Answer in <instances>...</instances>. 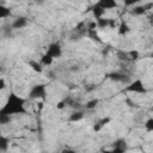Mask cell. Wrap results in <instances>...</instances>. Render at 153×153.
<instances>
[{"label": "cell", "mask_w": 153, "mask_h": 153, "mask_svg": "<svg viewBox=\"0 0 153 153\" xmlns=\"http://www.w3.org/2000/svg\"><path fill=\"white\" fill-rule=\"evenodd\" d=\"M23 114H26L25 99L11 92L7 97L5 105L0 110V115L12 116V115H23Z\"/></svg>", "instance_id": "obj_1"}, {"label": "cell", "mask_w": 153, "mask_h": 153, "mask_svg": "<svg viewBox=\"0 0 153 153\" xmlns=\"http://www.w3.org/2000/svg\"><path fill=\"white\" fill-rule=\"evenodd\" d=\"M47 94V88L44 84H36L29 91L30 99H44Z\"/></svg>", "instance_id": "obj_2"}, {"label": "cell", "mask_w": 153, "mask_h": 153, "mask_svg": "<svg viewBox=\"0 0 153 153\" xmlns=\"http://www.w3.org/2000/svg\"><path fill=\"white\" fill-rule=\"evenodd\" d=\"M124 90L127 92H133V93H146L147 92V90L145 87V84L140 79H136V80L129 82L128 86Z\"/></svg>", "instance_id": "obj_3"}, {"label": "cell", "mask_w": 153, "mask_h": 153, "mask_svg": "<svg viewBox=\"0 0 153 153\" xmlns=\"http://www.w3.org/2000/svg\"><path fill=\"white\" fill-rule=\"evenodd\" d=\"M45 54H48L49 56H51L53 59H57V57H61L62 55V48H61V44L57 43V42H53L48 45L47 48V51Z\"/></svg>", "instance_id": "obj_4"}, {"label": "cell", "mask_w": 153, "mask_h": 153, "mask_svg": "<svg viewBox=\"0 0 153 153\" xmlns=\"http://www.w3.org/2000/svg\"><path fill=\"white\" fill-rule=\"evenodd\" d=\"M152 8H153V2H147V4H143V5L134 6L131 8L130 13L134 14V16H142V14H145L147 11H149Z\"/></svg>", "instance_id": "obj_5"}, {"label": "cell", "mask_w": 153, "mask_h": 153, "mask_svg": "<svg viewBox=\"0 0 153 153\" xmlns=\"http://www.w3.org/2000/svg\"><path fill=\"white\" fill-rule=\"evenodd\" d=\"M108 78L115 82H128L129 81V76L120 72H112L108 75Z\"/></svg>", "instance_id": "obj_6"}, {"label": "cell", "mask_w": 153, "mask_h": 153, "mask_svg": "<svg viewBox=\"0 0 153 153\" xmlns=\"http://www.w3.org/2000/svg\"><path fill=\"white\" fill-rule=\"evenodd\" d=\"M27 24H29L27 18H25V17H17V18L12 22L11 27L14 29V30H18V29H23V27H25Z\"/></svg>", "instance_id": "obj_7"}, {"label": "cell", "mask_w": 153, "mask_h": 153, "mask_svg": "<svg viewBox=\"0 0 153 153\" xmlns=\"http://www.w3.org/2000/svg\"><path fill=\"white\" fill-rule=\"evenodd\" d=\"M103 10H111V8H115L117 7V2L115 0H100L97 2Z\"/></svg>", "instance_id": "obj_8"}, {"label": "cell", "mask_w": 153, "mask_h": 153, "mask_svg": "<svg viewBox=\"0 0 153 153\" xmlns=\"http://www.w3.org/2000/svg\"><path fill=\"white\" fill-rule=\"evenodd\" d=\"M84 118V111L81 110H76V111H73L71 114V116L68 117V121L69 122H79L80 120Z\"/></svg>", "instance_id": "obj_9"}, {"label": "cell", "mask_w": 153, "mask_h": 153, "mask_svg": "<svg viewBox=\"0 0 153 153\" xmlns=\"http://www.w3.org/2000/svg\"><path fill=\"white\" fill-rule=\"evenodd\" d=\"M27 63H29V66L31 67V69L33 72H36V73H42L43 72V66H42L41 62L35 61V60H30Z\"/></svg>", "instance_id": "obj_10"}, {"label": "cell", "mask_w": 153, "mask_h": 153, "mask_svg": "<svg viewBox=\"0 0 153 153\" xmlns=\"http://www.w3.org/2000/svg\"><path fill=\"white\" fill-rule=\"evenodd\" d=\"M92 13L93 16L96 17V19H99V18H103L104 13H105V10H103L98 4H96L93 7H92Z\"/></svg>", "instance_id": "obj_11"}, {"label": "cell", "mask_w": 153, "mask_h": 153, "mask_svg": "<svg viewBox=\"0 0 153 153\" xmlns=\"http://www.w3.org/2000/svg\"><path fill=\"white\" fill-rule=\"evenodd\" d=\"M109 122H110V117H104V118L99 120V121L93 126V130H94V131H99V130H100L104 126H106Z\"/></svg>", "instance_id": "obj_12"}, {"label": "cell", "mask_w": 153, "mask_h": 153, "mask_svg": "<svg viewBox=\"0 0 153 153\" xmlns=\"http://www.w3.org/2000/svg\"><path fill=\"white\" fill-rule=\"evenodd\" d=\"M124 60H128V61H136L139 59V51L137 50H130L128 53L124 54Z\"/></svg>", "instance_id": "obj_13"}, {"label": "cell", "mask_w": 153, "mask_h": 153, "mask_svg": "<svg viewBox=\"0 0 153 153\" xmlns=\"http://www.w3.org/2000/svg\"><path fill=\"white\" fill-rule=\"evenodd\" d=\"M114 148H118V149H122V151H127L128 148V145H127V141L124 139H118L114 142Z\"/></svg>", "instance_id": "obj_14"}, {"label": "cell", "mask_w": 153, "mask_h": 153, "mask_svg": "<svg viewBox=\"0 0 153 153\" xmlns=\"http://www.w3.org/2000/svg\"><path fill=\"white\" fill-rule=\"evenodd\" d=\"M129 31H130L129 25H128L126 22H121V24L118 25V33L123 36V35H127Z\"/></svg>", "instance_id": "obj_15"}, {"label": "cell", "mask_w": 153, "mask_h": 153, "mask_svg": "<svg viewBox=\"0 0 153 153\" xmlns=\"http://www.w3.org/2000/svg\"><path fill=\"white\" fill-rule=\"evenodd\" d=\"M53 61H54V59H53L51 56H49L48 54H43L42 57H41V63H42V66H50V65L53 63Z\"/></svg>", "instance_id": "obj_16"}, {"label": "cell", "mask_w": 153, "mask_h": 153, "mask_svg": "<svg viewBox=\"0 0 153 153\" xmlns=\"http://www.w3.org/2000/svg\"><path fill=\"white\" fill-rule=\"evenodd\" d=\"M97 23V26L100 27V29H105V27H109V18H99L96 20Z\"/></svg>", "instance_id": "obj_17"}, {"label": "cell", "mask_w": 153, "mask_h": 153, "mask_svg": "<svg viewBox=\"0 0 153 153\" xmlns=\"http://www.w3.org/2000/svg\"><path fill=\"white\" fill-rule=\"evenodd\" d=\"M8 146H10V140L5 136H0V149L2 152H5Z\"/></svg>", "instance_id": "obj_18"}, {"label": "cell", "mask_w": 153, "mask_h": 153, "mask_svg": "<svg viewBox=\"0 0 153 153\" xmlns=\"http://www.w3.org/2000/svg\"><path fill=\"white\" fill-rule=\"evenodd\" d=\"M98 103H99V99H97V98L91 99V100H88V102L85 104V108H86L87 110H92V109H94V108L98 105Z\"/></svg>", "instance_id": "obj_19"}, {"label": "cell", "mask_w": 153, "mask_h": 153, "mask_svg": "<svg viewBox=\"0 0 153 153\" xmlns=\"http://www.w3.org/2000/svg\"><path fill=\"white\" fill-rule=\"evenodd\" d=\"M11 16V10L5 7V6H0V18H7Z\"/></svg>", "instance_id": "obj_20"}, {"label": "cell", "mask_w": 153, "mask_h": 153, "mask_svg": "<svg viewBox=\"0 0 153 153\" xmlns=\"http://www.w3.org/2000/svg\"><path fill=\"white\" fill-rule=\"evenodd\" d=\"M87 36H88L92 41H96V42L102 43V39L99 38V36H98V33L96 32V30H90V31H87Z\"/></svg>", "instance_id": "obj_21"}, {"label": "cell", "mask_w": 153, "mask_h": 153, "mask_svg": "<svg viewBox=\"0 0 153 153\" xmlns=\"http://www.w3.org/2000/svg\"><path fill=\"white\" fill-rule=\"evenodd\" d=\"M145 129L147 131H153V117L148 118L146 122H145Z\"/></svg>", "instance_id": "obj_22"}, {"label": "cell", "mask_w": 153, "mask_h": 153, "mask_svg": "<svg viewBox=\"0 0 153 153\" xmlns=\"http://www.w3.org/2000/svg\"><path fill=\"white\" fill-rule=\"evenodd\" d=\"M10 121H11V116H7V115H0V123H1V124L10 123Z\"/></svg>", "instance_id": "obj_23"}, {"label": "cell", "mask_w": 153, "mask_h": 153, "mask_svg": "<svg viewBox=\"0 0 153 153\" xmlns=\"http://www.w3.org/2000/svg\"><path fill=\"white\" fill-rule=\"evenodd\" d=\"M102 153H126V152L122 151V149H118V148H112V149H110V151H108V149H103Z\"/></svg>", "instance_id": "obj_24"}, {"label": "cell", "mask_w": 153, "mask_h": 153, "mask_svg": "<svg viewBox=\"0 0 153 153\" xmlns=\"http://www.w3.org/2000/svg\"><path fill=\"white\" fill-rule=\"evenodd\" d=\"M66 106H67V104H66L65 99H63V100H60V102L56 104V109H57V110H62V109H65Z\"/></svg>", "instance_id": "obj_25"}, {"label": "cell", "mask_w": 153, "mask_h": 153, "mask_svg": "<svg viewBox=\"0 0 153 153\" xmlns=\"http://www.w3.org/2000/svg\"><path fill=\"white\" fill-rule=\"evenodd\" d=\"M117 26V23H116V20L115 19H111V18H109V27H111V29H115Z\"/></svg>", "instance_id": "obj_26"}, {"label": "cell", "mask_w": 153, "mask_h": 153, "mask_svg": "<svg viewBox=\"0 0 153 153\" xmlns=\"http://www.w3.org/2000/svg\"><path fill=\"white\" fill-rule=\"evenodd\" d=\"M61 153H76L74 149H71V148H63L61 151Z\"/></svg>", "instance_id": "obj_27"}, {"label": "cell", "mask_w": 153, "mask_h": 153, "mask_svg": "<svg viewBox=\"0 0 153 153\" xmlns=\"http://www.w3.org/2000/svg\"><path fill=\"white\" fill-rule=\"evenodd\" d=\"M136 4V0H133V1H124V5L126 6H133Z\"/></svg>", "instance_id": "obj_28"}, {"label": "cell", "mask_w": 153, "mask_h": 153, "mask_svg": "<svg viewBox=\"0 0 153 153\" xmlns=\"http://www.w3.org/2000/svg\"><path fill=\"white\" fill-rule=\"evenodd\" d=\"M5 85H6V84H5V79H4V78H0V88L4 90V88H5Z\"/></svg>", "instance_id": "obj_29"}, {"label": "cell", "mask_w": 153, "mask_h": 153, "mask_svg": "<svg viewBox=\"0 0 153 153\" xmlns=\"http://www.w3.org/2000/svg\"><path fill=\"white\" fill-rule=\"evenodd\" d=\"M148 23H149L151 25H153V14H149V16H148Z\"/></svg>", "instance_id": "obj_30"}, {"label": "cell", "mask_w": 153, "mask_h": 153, "mask_svg": "<svg viewBox=\"0 0 153 153\" xmlns=\"http://www.w3.org/2000/svg\"><path fill=\"white\" fill-rule=\"evenodd\" d=\"M151 57H152V59H153V53H152V54H151Z\"/></svg>", "instance_id": "obj_31"}, {"label": "cell", "mask_w": 153, "mask_h": 153, "mask_svg": "<svg viewBox=\"0 0 153 153\" xmlns=\"http://www.w3.org/2000/svg\"><path fill=\"white\" fill-rule=\"evenodd\" d=\"M152 76H153V71H152Z\"/></svg>", "instance_id": "obj_32"}]
</instances>
